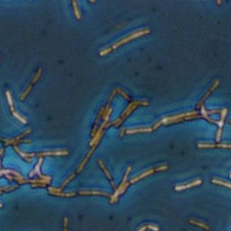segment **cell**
Instances as JSON below:
<instances>
[{
    "mask_svg": "<svg viewBox=\"0 0 231 231\" xmlns=\"http://www.w3.org/2000/svg\"><path fill=\"white\" fill-rule=\"evenodd\" d=\"M32 84H31V85H29V87H27V89H26V90H25L24 93H23V94H22L21 96H20V100H21V101H23V100L26 99V96H28V94H29V93H30L31 90H32Z\"/></svg>",
    "mask_w": 231,
    "mask_h": 231,
    "instance_id": "18",
    "label": "cell"
},
{
    "mask_svg": "<svg viewBox=\"0 0 231 231\" xmlns=\"http://www.w3.org/2000/svg\"><path fill=\"white\" fill-rule=\"evenodd\" d=\"M32 132V130L31 129H28V130H26V131L23 132V134H20V136H18V137H17L16 138L13 139V140H5V145H10V144H15V143H17V142L20 141V140L21 138H23L24 136L27 135L28 134H30V133Z\"/></svg>",
    "mask_w": 231,
    "mask_h": 231,
    "instance_id": "10",
    "label": "cell"
},
{
    "mask_svg": "<svg viewBox=\"0 0 231 231\" xmlns=\"http://www.w3.org/2000/svg\"><path fill=\"white\" fill-rule=\"evenodd\" d=\"M230 177L231 178V173H230Z\"/></svg>",
    "mask_w": 231,
    "mask_h": 231,
    "instance_id": "30",
    "label": "cell"
},
{
    "mask_svg": "<svg viewBox=\"0 0 231 231\" xmlns=\"http://www.w3.org/2000/svg\"><path fill=\"white\" fill-rule=\"evenodd\" d=\"M41 72H42V69L40 68V69H39L38 72H37V74H36V75L34 76L33 81H32V84H34V83L37 82V80H38L39 78H40V75H41Z\"/></svg>",
    "mask_w": 231,
    "mask_h": 231,
    "instance_id": "22",
    "label": "cell"
},
{
    "mask_svg": "<svg viewBox=\"0 0 231 231\" xmlns=\"http://www.w3.org/2000/svg\"><path fill=\"white\" fill-rule=\"evenodd\" d=\"M42 161H43V158H40V160H39V162L37 163V165H36L35 167V169L33 171H32V173H30V177H32V176L34 175L35 173H37L38 174V175L40 176V177H41V179H43V180H51V177H46V176H43L41 174H40V165H41L42 163Z\"/></svg>",
    "mask_w": 231,
    "mask_h": 231,
    "instance_id": "9",
    "label": "cell"
},
{
    "mask_svg": "<svg viewBox=\"0 0 231 231\" xmlns=\"http://www.w3.org/2000/svg\"><path fill=\"white\" fill-rule=\"evenodd\" d=\"M0 140H2V139H1V138H0Z\"/></svg>",
    "mask_w": 231,
    "mask_h": 231,
    "instance_id": "31",
    "label": "cell"
},
{
    "mask_svg": "<svg viewBox=\"0 0 231 231\" xmlns=\"http://www.w3.org/2000/svg\"><path fill=\"white\" fill-rule=\"evenodd\" d=\"M228 122H229V123H230V124H231V119H230V120H229Z\"/></svg>",
    "mask_w": 231,
    "mask_h": 231,
    "instance_id": "29",
    "label": "cell"
},
{
    "mask_svg": "<svg viewBox=\"0 0 231 231\" xmlns=\"http://www.w3.org/2000/svg\"><path fill=\"white\" fill-rule=\"evenodd\" d=\"M198 147L200 149H213V148H221V149H231V144L228 143H199L198 144Z\"/></svg>",
    "mask_w": 231,
    "mask_h": 231,
    "instance_id": "3",
    "label": "cell"
},
{
    "mask_svg": "<svg viewBox=\"0 0 231 231\" xmlns=\"http://www.w3.org/2000/svg\"><path fill=\"white\" fill-rule=\"evenodd\" d=\"M227 113H228V110L227 108H224L221 112V118H220V120H218V131H217V134H216V142L217 143H219L220 141H221V134H222V128L223 125H224V119H225L226 116H227Z\"/></svg>",
    "mask_w": 231,
    "mask_h": 231,
    "instance_id": "2",
    "label": "cell"
},
{
    "mask_svg": "<svg viewBox=\"0 0 231 231\" xmlns=\"http://www.w3.org/2000/svg\"><path fill=\"white\" fill-rule=\"evenodd\" d=\"M147 225H148V229H150V230H152L154 231H159L160 230V228H159L157 226L153 225V224H147Z\"/></svg>",
    "mask_w": 231,
    "mask_h": 231,
    "instance_id": "24",
    "label": "cell"
},
{
    "mask_svg": "<svg viewBox=\"0 0 231 231\" xmlns=\"http://www.w3.org/2000/svg\"><path fill=\"white\" fill-rule=\"evenodd\" d=\"M98 163H99V165H100V167H101V168H102L103 171H104V174H105V175L107 176V177L109 179V180H110V183H111L112 186H113V188H114L115 189H116V186L115 183L113 182V179H112L111 175H110V172H109L108 170H107V168H106L105 165L104 164V163H103V162H102V160H100V159H99V160H98Z\"/></svg>",
    "mask_w": 231,
    "mask_h": 231,
    "instance_id": "8",
    "label": "cell"
},
{
    "mask_svg": "<svg viewBox=\"0 0 231 231\" xmlns=\"http://www.w3.org/2000/svg\"><path fill=\"white\" fill-rule=\"evenodd\" d=\"M147 229H148V225H144L143 226L140 230H138V231H145L146 230H147Z\"/></svg>",
    "mask_w": 231,
    "mask_h": 231,
    "instance_id": "26",
    "label": "cell"
},
{
    "mask_svg": "<svg viewBox=\"0 0 231 231\" xmlns=\"http://www.w3.org/2000/svg\"><path fill=\"white\" fill-rule=\"evenodd\" d=\"M212 183H215V184H217V185L224 186L228 187V188L231 189V183H230L224 182V181H222V180H217V179H213V180H212Z\"/></svg>",
    "mask_w": 231,
    "mask_h": 231,
    "instance_id": "17",
    "label": "cell"
},
{
    "mask_svg": "<svg viewBox=\"0 0 231 231\" xmlns=\"http://www.w3.org/2000/svg\"><path fill=\"white\" fill-rule=\"evenodd\" d=\"M72 5H73V8H74V10H75V14L77 19L80 20L81 19V13H80V11H79V8H78L77 2H76V1H72Z\"/></svg>",
    "mask_w": 231,
    "mask_h": 231,
    "instance_id": "19",
    "label": "cell"
},
{
    "mask_svg": "<svg viewBox=\"0 0 231 231\" xmlns=\"http://www.w3.org/2000/svg\"><path fill=\"white\" fill-rule=\"evenodd\" d=\"M99 140H98V141H96V144H95L94 146H93V149H92L91 150H90V151H89V153H88V154H87V157H86L85 158H84V160H83L82 163H81V165H79V168H78V170H77V172H78V173H80L81 171H82L83 168H84V165H85L86 163H87V161H88V160H89V159H90V156H91V155H92V154H93V151H94V150H95V148H96V145L99 144Z\"/></svg>",
    "mask_w": 231,
    "mask_h": 231,
    "instance_id": "7",
    "label": "cell"
},
{
    "mask_svg": "<svg viewBox=\"0 0 231 231\" xmlns=\"http://www.w3.org/2000/svg\"><path fill=\"white\" fill-rule=\"evenodd\" d=\"M49 193L51 195H54L57 196H60V197H73L77 195L75 192H69V193H63V192H56L49 191Z\"/></svg>",
    "mask_w": 231,
    "mask_h": 231,
    "instance_id": "15",
    "label": "cell"
},
{
    "mask_svg": "<svg viewBox=\"0 0 231 231\" xmlns=\"http://www.w3.org/2000/svg\"><path fill=\"white\" fill-rule=\"evenodd\" d=\"M189 222L190 224H194V225L198 226V227H202V228L205 229V230H210V227H209V226L207 225V224H204V223H202V222H200V221H196V220H194V219L189 220Z\"/></svg>",
    "mask_w": 231,
    "mask_h": 231,
    "instance_id": "13",
    "label": "cell"
},
{
    "mask_svg": "<svg viewBox=\"0 0 231 231\" xmlns=\"http://www.w3.org/2000/svg\"><path fill=\"white\" fill-rule=\"evenodd\" d=\"M218 2V4H221V3L222 2H221V1H218V2Z\"/></svg>",
    "mask_w": 231,
    "mask_h": 231,
    "instance_id": "28",
    "label": "cell"
},
{
    "mask_svg": "<svg viewBox=\"0 0 231 231\" xmlns=\"http://www.w3.org/2000/svg\"><path fill=\"white\" fill-rule=\"evenodd\" d=\"M12 113H13V115L15 117H16L17 119L20 120V121L22 123H23V124H26V123H27V119H26V118H24V117L21 116L19 114V113H16V112H15V111L12 112Z\"/></svg>",
    "mask_w": 231,
    "mask_h": 231,
    "instance_id": "20",
    "label": "cell"
},
{
    "mask_svg": "<svg viewBox=\"0 0 231 231\" xmlns=\"http://www.w3.org/2000/svg\"><path fill=\"white\" fill-rule=\"evenodd\" d=\"M168 165H160V166L159 167H157V168H155V171H164V170H166L168 169Z\"/></svg>",
    "mask_w": 231,
    "mask_h": 231,
    "instance_id": "23",
    "label": "cell"
},
{
    "mask_svg": "<svg viewBox=\"0 0 231 231\" xmlns=\"http://www.w3.org/2000/svg\"><path fill=\"white\" fill-rule=\"evenodd\" d=\"M219 84H220V82L218 80H216L214 83H213V85H212V87H210V89H209L208 91H207V93H206L205 94H204V97H203L202 99H201V101H200L199 102H198V104H197V107H198V108H199V107H201V106L203 105V102H204V101H205V100L207 99V98H208L209 96H210V94H211V93H213V92L215 90V89H216L217 87H218V85H219Z\"/></svg>",
    "mask_w": 231,
    "mask_h": 231,
    "instance_id": "4",
    "label": "cell"
},
{
    "mask_svg": "<svg viewBox=\"0 0 231 231\" xmlns=\"http://www.w3.org/2000/svg\"><path fill=\"white\" fill-rule=\"evenodd\" d=\"M79 195H87V196H89V195H98V196H106V197H110V195L108 194L107 192H101V191H81L79 192Z\"/></svg>",
    "mask_w": 231,
    "mask_h": 231,
    "instance_id": "12",
    "label": "cell"
},
{
    "mask_svg": "<svg viewBox=\"0 0 231 231\" xmlns=\"http://www.w3.org/2000/svg\"><path fill=\"white\" fill-rule=\"evenodd\" d=\"M154 171H155V168H152V169H150V170H149V171H145V172L142 173L141 174H140V175L137 176V177H134V178L131 179V180L130 183H134L137 182L139 180H140V179L144 178V177H147V176L150 175V174H153V173H154Z\"/></svg>",
    "mask_w": 231,
    "mask_h": 231,
    "instance_id": "11",
    "label": "cell"
},
{
    "mask_svg": "<svg viewBox=\"0 0 231 231\" xmlns=\"http://www.w3.org/2000/svg\"><path fill=\"white\" fill-rule=\"evenodd\" d=\"M202 183V180L201 179H198V180H195V181H192L189 183H186V184H183V185H179L175 186L174 189L176 191H181V190L183 189H186L189 188H192L193 186H199Z\"/></svg>",
    "mask_w": 231,
    "mask_h": 231,
    "instance_id": "6",
    "label": "cell"
},
{
    "mask_svg": "<svg viewBox=\"0 0 231 231\" xmlns=\"http://www.w3.org/2000/svg\"><path fill=\"white\" fill-rule=\"evenodd\" d=\"M68 154L69 151L63 150V151H46V152L37 153V154H34V156H38V157H42V156H65Z\"/></svg>",
    "mask_w": 231,
    "mask_h": 231,
    "instance_id": "5",
    "label": "cell"
},
{
    "mask_svg": "<svg viewBox=\"0 0 231 231\" xmlns=\"http://www.w3.org/2000/svg\"><path fill=\"white\" fill-rule=\"evenodd\" d=\"M6 96H7V99H8V101L9 105H10L11 110L12 112H14V107L13 99H12V96H11V94L10 91H8V90L6 92Z\"/></svg>",
    "mask_w": 231,
    "mask_h": 231,
    "instance_id": "16",
    "label": "cell"
},
{
    "mask_svg": "<svg viewBox=\"0 0 231 231\" xmlns=\"http://www.w3.org/2000/svg\"><path fill=\"white\" fill-rule=\"evenodd\" d=\"M153 131V128H138V129H132V130H127L125 131L126 134H135V133L139 132H151Z\"/></svg>",
    "mask_w": 231,
    "mask_h": 231,
    "instance_id": "14",
    "label": "cell"
},
{
    "mask_svg": "<svg viewBox=\"0 0 231 231\" xmlns=\"http://www.w3.org/2000/svg\"><path fill=\"white\" fill-rule=\"evenodd\" d=\"M75 177V174H72V175L71 176H70V177H68V178H67L66 179V180H65V181L64 182H63V184H62V186H61V187H60V189H63V187H64L65 186H66V184L67 183H69L70 181H71V180H72V179L73 178H74V177Z\"/></svg>",
    "mask_w": 231,
    "mask_h": 231,
    "instance_id": "21",
    "label": "cell"
},
{
    "mask_svg": "<svg viewBox=\"0 0 231 231\" xmlns=\"http://www.w3.org/2000/svg\"><path fill=\"white\" fill-rule=\"evenodd\" d=\"M221 110L220 109H215V110H210V111H207V115H210V114H213V113H221Z\"/></svg>",
    "mask_w": 231,
    "mask_h": 231,
    "instance_id": "25",
    "label": "cell"
},
{
    "mask_svg": "<svg viewBox=\"0 0 231 231\" xmlns=\"http://www.w3.org/2000/svg\"><path fill=\"white\" fill-rule=\"evenodd\" d=\"M150 32H151V31H150L149 29H146V30L140 31V32H136V33L131 34V35L128 36V37H125V38L122 39V40H120V41H119L118 43H115V44H113V46H110V48H108V49H104V50H103V51H100L99 54L101 56L104 55V54H107V53H109V51H111L112 50H113V49H117V48H118L119 46H121V45L125 44V43H128V42H129V41H130V40H133V39L137 38V37H140V36H143V35H144V34H149V33H150Z\"/></svg>",
    "mask_w": 231,
    "mask_h": 231,
    "instance_id": "1",
    "label": "cell"
},
{
    "mask_svg": "<svg viewBox=\"0 0 231 231\" xmlns=\"http://www.w3.org/2000/svg\"><path fill=\"white\" fill-rule=\"evenodd\" d=\"M3 152H4V150H3V149H0V154H2Z\"/></svg>",
    "mask_w": 231,
    "mask_h": 231,
    "instance_id": "27",
    "label": "cell"
}]
</instances>
